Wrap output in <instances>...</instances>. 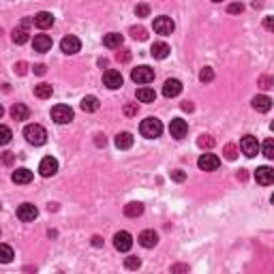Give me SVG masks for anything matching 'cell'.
<instances>
[{"mask_svg":"<svg viewBox=\"0 0 274 274\" xmlns=\"http://www.w3.org/2000/svg\"><path fill=\"white\" fill-rule=\"evenodd\" d=\"M142 212H144V206L139 201H131V203H126V206H125V214L129 219H137Z\"/></svg>","mask_w":274,"mask_h":274,"instance_id":"83f0119b","label":"cell"},{"mask_svg":"<svg viewBox=\"0 0 274 274\" xmlns=\"http://www.w3.org/2000/svg\"><path fill=\"white\" fill-rule=\"evenodd\" d=\"M39 217V210L37 206H32V203H22L20 208H17V219L24 221V223H30Z\"/></svg>","mask_w":274,"mask_h":274,"instance_id":"ba28073f","label":"cell"},{"mask_svg":"<svg viewBox=\"0 0 274 274\" xmlns=\"http://www.w3.org/2000/svg\"><path fill=\"white\" fill-rule=\"evenodd\" d=\"M99 107H101V103H99V99H97V97L88 95V97H84V99H81V109H84V112L92 114V112H97Z\"/></svg>","mask_w":274,"mask_h":274,"instance_id":"d4e9b609","label":"cell"},{"mask_svg":"<svg viewBox=\"0 0 274 274\" xmlns=\"http://www.w3.org/2000/svg\"><path fill=\"white\" fill-rule=\"evenodd\" d=\"M32 48H34V51H39V54L50 51L51 50V37H48V34H37V37L32 39Z\"/></svg>","mask_w":274,"mask_h":274,"instance_id":"d6986e66","label":"cell"},{"mask_svg":"<svg viewBox=\"0 0 274 274\" xmlns=\"http://www.w3.org/2000/svg\"><path fill=\"white\" fill-rule=\"evenodd\" d=\"M238 180H247V172H244V170L238 172Z\"/></svg>","mask_w":274,"mask_h":274,"instance_id":"816d5d0a","label":"cell"},{"mask_svg":"<svg viewBox=\"0 0 274 274\" xmlns=\"http://www.w3.org/2000/svg\"><path fill=\"white\" fill-rule=\"evenodd\" d=\"M125 114H126V116H135V114H137V105H126V107H125Z\"/></svg>","mask_w":274,"mask_h":274,"instance_id":"ee69618b","label":"cell"},{"mask_svg":"<svg viewBox=\"0 0 274 274\" xmlns=\"http://www.w3.org/2000/svg\"><path fill=\"white\" fill-rule=\"evenodd\" d=\"M259 84H261V88H270V79H268V77H261Z\"/></svg>","mask_w":274,"mask_h":274,"instance_id":"7dc6e473","label":"cell"},{"mask_svg":"<svg viewBox=\"0 0 274 274\" xmlns=\"http://www.w3.org/2000/svg\"><path fill=\"white\" fill-rule=\"evenodd\" d=\"M30 24H32V20H24V22H22V24L13 30V41H15L17 45H24L26 41L30 39V32H28V26H30Z\"/></svg>","mask_w":274,"mask_h":274,"instance_id":"8fae6325","label":"cell"},{"mask_svg":"<svg viewBox=\"0 0 274 274\" xmlns=\"http://www.w3.org/2000/svg\"><path fill=\"white\" fill-rule=\"evenodd\" d=\"M212 79H214V71L210 67H203L201 73H199V81H203V84H206V81H212Z\"/></svg>","mask_w":274,"mask_h":274,"instance_id":"836d02e7","label":"cell"},{"mask_svg":"<svg viewBox=\"0 0 274 274\" xmlns=\"http://www.w3.org/2000/svg\"><path fill=\"white\" fill-rule=\"evenodd\" d=\"M180 92H182V81L180 79H167L165 84H163V95H165L167 99L178 97Z\"/></svg>","mask_w":274,"mask_h":274,"instance_id":"e0dca14e","label":"cell"},{"mask_svg":"<svg viewBox=\"0 0 274 274\" xmlns=\"http://www.w3.org/2000/svg\"><path fill=\"white\" fill-rule=\"evenodd\" d=\"M264 26H266V30H274V17L268 15L266 20H264Z\"/></svg>","mask_w":274,"mask_h":274,"instance_id":"7bdbcfd3","label":"cell"},{"mask_svg":"<svg viewBox=\"0 0 274 274\" xmlns=\"http://www.w3.org/2000/svg\"><path fill=\"white\" fill-rule=\"evenodd\" d=\"M137 240H139V244H142L144 249H154L156 242H159V236H156V231H152V229H146V231L139 234Z\"/></svg>","mask_w":274,"mask_h":274,"instance_id":"ac0fdd59","label":"cell"},{"mask_svg":"<svg viewBox=\"0 0 274 274\" xmlns=\"http://www.w3.org/2000/svg\"><path fill=\"white\" fill-rule=\"evenodd\" d=\"M114 247L120 250V253H126V250H131L133 247V238L129 231H118V234L114 236Z\"/></svg>","mask_w":274,"mask_h":274,"instance_id":"9c48e42d","label":"cell"},{"mask_svg":"<svg viewBox=\"0 0 274 274\" xmlns=\"http://www.w3.org/2000/svg\"><path fill=\"white\" fill-rule=\"evenodd\" d=\"M11 137H13V133L7 125H0V146H7L11 142Z\"/></svg>","mask_w":274,"mask_h":274,"instance_id":"4dcf8cb0","label":"cell"},{"mask_svg":"<svg viewBox=\"0 0 274 274\" xmlns=\"http://www.w3.org/2000/svg\"><path fill=\"white\" fill-rule=\"evenodd\" d=\"M223 154H225V159H227V161H236L238 148H236L234 144H227V146H225V150H223Z\"/></svg>","mask_w":274,"mask_h":274,"instance_id":"1f68e13d","label":"cell"},{"mask_svg":"<svg viewBox=\"0 0 274 274\" xmlns=\"http://www.w3.org/2000/svg\"><path fill=\"white\" fill-rule=\"evenodd\" d=\"M170 45L163 43V41H159V43H152V48H150V54H152V58H156V60H165L167 56H170Z\"/></svg>","mask_w":274,"mask_h":274,"instance_id":"ffe728a7","label":"cell"},{"mask_svg":"<svg viewBox=\"0 0 274 274\" xmlns=\"http://www.w3.org/2000/svg\"><path fill=\"white\" fill-rule=\"evenodd\" d=\"M131 146H133V135L131 133H118V135H116V148L129 150Z\"/></svg>","mask_w":274,"mask_h":274,"instance_id":"484cf974","label":"cell"},{"mask_svg":"<svg viewBox=\"0 0 274 274\" xmlns=\"http://www.w3.org/2000/svg\"><path fill=\"white\" fill-rule=\"evenodd\" d=\"M197 146H199V148H212V146H214V137L199 135V139H197Z\"/></svg>","mask_w":274,"mask_h":274,"instance_id":"d6a6232c","label":"cell"},{"mask_svg":"<svg viewBox=\"0 0 274 274\" xmlns=\"http://www.w3.org/2000/svg\"><path fill=\"white\" fill-rule=\"evenodd\" d=\"M45 71H48V67L45 65H34V73L37 75H45Z\"/></svg>","mask_w":274,"mask_h":274,"instance_id":"f6af8a7d","label":"cell"},{"mask_svg":"<svg viewBox=\"0 0 274 274\" xmlns=\"http://www.w3.org/2000/svg\"><path fill=\"white\" fill-rule=\"evenodd\" d=\"M24 137H26V142L32 146H43L48 142V131L41 125H28L24 129Z\"/></svg>","mask_w":274,"mask_h":274,"instance_id":"6da1fadb","label":"cell"},{"mask_svg":"<svg viewBox=\"0 0 274 274\" xmlns=\"http://www.w3.org/2000/svg\"><path fill=\"white\" fill-rule=\"evenodd\" d=\"M255 180H257V184H261V186H270L274 182V170L272 167H268V165L257 167V172H255Z\"/></svg>","mask_w":274,"mask_h":274,"instance_id":"7c38bea8","label":"cell"},{"mask_svg":"<svg viewBox=\"0 0 274 274\" xmlns=\"http://www.w3.org/2000/svg\"><path fill=\"white\" fill-rule=\"evenodd\" d=\"M227 11H229V13H242L244 7H242V2H231L229 7H227Z\"/></svg>","mask_w":274,"mask_h":274,"instance_id":"ab89813d","label":"cell"},{"mask_svg":"<svg viewBox=\"0 0 274 274\" xmlns=\"http://www.w3.org/2000/svg\"><path fill=\"white\" fill-rule=\"evenodd\" d=\"M39 172H41V176L43 178L54 176V174L58 172V161L54 159V156H45V159L41 161V165H39Z\"/></svg>","mask_w":274,"mask_h":274,"instance_id":"9a60e30c","label":"cell"},{"mask_svg":"<svg viewBox=\"0 0 274 274\" xmlns=\"http://www.w3.org/2000/svg\"><path fill=\"white\" fill-rule=\"evenodd\" d=\"M2 114H4V109H2V105H0V118H2Z\"/></svg>","mask_w":274,"mask_h":274,"instance_id":"f5cc1de1","label":"cell"},{"mask_svg":"<svg viewBox=\"0 0 274 274\" xmlns=\"http://www.w3.org/2000/svg\"><path fill=\"white\" fill-rule=\"evenodd\" d=\"M125 266L129 268V270H137V268L142 266V261H139V257H126L125 259Z\"/></svg>","mask_w":274,"mask_h":274,"instance_id":"8d00e7d4","label":"cell"},{"mask_svg":"<svg viewBox=\"0 0 274 274\" xmlns=\"http://www.w3.org/2000/svg\"><path fill=\"white\" fill-rule=\"evenodd\" d=\"M13 71H15L17 75H26V71H28V65H26V62H17V65L13 67Z\"/></svg>","mask_w":274,"mask_h":274,"instance_id":"60d3db41","label":"cell"},{"mask_svg":"<svg viewBox=\"0 0 274 274\" xmlns=\"http://www.w3.org/2000/svg\"><path fill=\"white\" fill-rule=\"evenodd\" d=\"M103 45H105V48H109V50L120 48V45H122V34H118V32L105 34V37H103Z\"/></svg>","mask_w":274,"mask_h":274,"instance_id":"cb8c5ba5","label":"cell"},{"mask_svg":"<svg viewBox=\"0 0 274 274\" xmlns=\"http://www.w3.org/2000/svg\"><path fill=\"white\" fill-rule=\"evenodd\" d=\"M174 28H176V24H174V20L172 17H167V15H161V17H156L154 20V32L156 34L167 37V34L174 32Z\"/></svg>","mask_w":274,"mask_h":274,"instance_id":"52a82bcc","label":"cell"},{"mask_svg":"<svg viewBox=\"0 0 274 274\" xmlns=\"http://www.w3.org/2000/svg\"><path fill=\"white\" fill-rule=\"evenodd\" d=\"M92 244H95V247H101V244H103V238H101V236H95V238H92Z\"/></svg>","mask_w":274,"mask_h":274,"instance_id":"c3c4849f","label":"cell"},{"mask_svg":"<svg viewBox=\"0 0 274 274\" xmlns=\"http://www.w3.org/2000/svg\"><path fill=\"white\" fill-rule=\"evenodd\" d=\"M103 84L107 86L109 90H118L122 86V75L120 71H114V69H109V71L103 73Z\"/></svg>","mask_w":274,"mask_h":274,"instance_id":"30bf717a","label":"cell"},{"mask_svg":"<svg viewBox=\"0 0 274 274\" xmlns=\"http://www.w3.org/2000/svg\"><path fill=\"white\" fill-rule=\"evenodd\" d=\"M170 133L174 139H182V137H186V133H189V125H186L182 118H174L170 125Z\"/></svg>","mask_w":274,"mask_h":274,"instance_id":"5bb4252c","label":"cell"},{"mask_svg":"<svg viewBox=\"0 0 274 274\" xmlns=\"http://www.w3.org/2000/svg\"><path fill=\"white\" fill-rule=\"evenodd\" d=\"M182 109H184V112H193V103H189V101L182 103Z\"/></svg>","mask_w":274,"mask_h":274,"instance_id":"681fc988","label":"cell"},{"mask_svg":"<svg viewBox=\"0 0 274 274\" xmlns=\"http://www.w3.org/2000/svg\"><path fill=\"white\" fill-rule=\"evenodd\" d=\"M154 99H156V92L152 88H139L137 90V101L139 103H154Z\"/></svg>","mask_w":274,"mask_h":274,"instance_id":"4316f807","label":"cell"},{"mask_svg":"<svg viewBox=\"0 0 274 274\" xmlns=\"http://www.w3.org/2000/svg\"><path fill=\"white\" fill-rule=\"evenodd\" d=\"M131 34H133V39H137V41H146V39H148V34H146V30H144V28L142 26H133L131 28Z\"/></svg>","mask_w":274,"mask_h":274,"instance_id":"d590c367","label":"cell"},{"mask_svg":"<svg viewBox=\"0 0 274 274\" xmlns=\"http://www.w3.org/2000/svg\"><path fill=\"white\" fill-rule=\"evenodd\" d=\"M264 156L266 159H274V142L272 139H266L264 142Z\"/></svg>","mask_w":274,"mask_h":274,"instance_id":"e575fe53","label":"cell"},{"mask_svg":"<svg viewBox=\"0 0 274 274\" xmlns=\"http://www.w3.org/2000/svg\"><path fill=\"white\" fill-rule=\"evenodd\" d=\"M240 150L249 156V159L257 156V154H259V142H257V137H253V135H244V137L240 139Z\"/></svg>","mask_w":274,"mask_h":274,"instance_id":"277c9868","label":"cell"},{"mask_svg":"<svg viewBox=\"0 0 274 274\" xmlns=\"http://www.w3.org/2000/svg\"><path fill=\"white\" fill-rule=\"evenodd\" d=\"M60 50L65 51V54H77L81 50V41L77 37H73V34H69V37L60 41Z\"/></svg>","mask_w":274,"mask_h":274,"instance_id":"4fadbf2b","label":"cell"},{"mask_svg":"<svg viewBox=\"0 0 274 274\" xmlns=\"http://www.w3.org/2000/svg\"><path fill=\"white\" fill-rule=\"evenodd\" d=\"M13 249L9 244H0V264H11L13 261Z\"/></svg>","mask_w":274,"mask_h":274,"instance_id":"f1b7e54d","label":"cell"},{"mask_svg":"<svg viewBox=\"0 0 274 274\" xmlns=\"http://www.w3.org/2000/svg\"><path fill=\"white\" fill-rule=\"evenodd\" d=\"M32 22H34L37 28H41V30H48V28L54 26V15L48 13V11H41V13H37L32 17Z\"/></svg>","mask_w":274,"mask_h":274,"instance_id":"2e32d148","label":"cell"},{"mask_svg":"<svg viewBox=\"0 0 274 274\" xmlns=\"http://www.w3.org/2000/svg\"><path fill=\"white\" fill-rule=\"evenodd\" d=\"M148 13H150V7H148V4H137V7H135V15H137V17H146Z\"/></svg>","mask_w":274,"mask_h":274,"instance_id":"f35d334b","label":"cell"},{"mask_svg":"<svg viewBox=\"0 0 274 274\" xmlns=\"http://www.w3.org/2000/svg\"><path fill=\"white\" fill-rule=\"evenodd\" d=\"M11 180H13L15 184H28V182H32V172L26 170V167H20V170L13 172Z\"/></svg>","mask_w":274,"mask_h":274,"instance_id":"44dd1931","label":"cell"},{"mask_svg":"<svg viewBox=\"0 0 274 274\" xmlns=\"http://www.w3.org/2000/svg\"><path fill=\"white\" fill-rule=\"evenodd\" d=\"M131 79L135 81V84H150V81L154 79V71L150 67L142 65V67H137V69L131 71Z\"/></svg>","mask_w":274,"mask_h":274,"instance_id":"5b68a950","label":"cell"},{"mask_svg":"<svg viewBox=\"0 0 274 274\" xmlns=\"http://www.w3.org/2000/svg\"><path fill=\"white\" fill-rule=\"evenodd\" d=\"M13 161H15L13 152H2L0 154V163H2V165H13Z\"/></svg>","mask_w":274,"mask_h":274,"instance_id":"74e56055","label":"cell"},{"mask_svg":"<svg viewBox=\"0 0 274 274\" xmlns=\"http://www.w3.org/2000/svg\"><path fill=\"white\" fill-rule=\"evenodd\" d=\"M11 116H13V120H28L30 109H28L24 103H15L13 107H11Z\"/></svg>","mask_w":274,"mask_h":274,"instance_id":"603a6c76","label":"cell"},{"mask_svg":"<svg viewBox=\"0 0 274 274\" xmlns=\"http://www.w3.org/2000/svg\"><path fill=\"white\" fill-rule=\"evenodd\" d=\"M95 144H97V146H105V144H107V139H105L103 135H97V139H95Z\"/></svg>","mask_w":274,"mask_h":274,"instance_id":"bcb514c9","label":"cell"},{"mask_svg":"<svg viewBox=\"0 0 274 274\" xmlns=\"http://www.w3.org/2000/svg\"><path fill=\"white\" fill-rule=\"evenodd\" d=\"M214 2H223V0H214Z\"/></svg>","mask_w":274,"mask_h":274,"instance_id":"db71d44e","label":"cell"},{"mask_svg":"<svg viewBox=\"0 0 274 274\" xmlns=\"http://www.w3.org/2000/svg\"><path fill=\"white\" fill-rule=\"evenodd\" d=\"M139 133H142L144 137H148V139L161 137V133H163L161 120H156V118H146V120H142V125H139Z\"/></svg>","mask_w":274,"mask_h":274,"instance_id":"7a4b0ae2","label":"cell"},{"mask_svg":"<svg viewBox=\"0 0 274 274\" xmlns=\"http://www.w3.org/2000/svg\"><path fill=\"white\" fill-rule=\"evenodd\" d=\"M51 120L56 125H69L73 120V109L69 105H56V107H51Z\"/></svg>","mask_w":274,"mask_h":274,"instance_id":"3957f363","label":"cell"},{"mask_svg":"<svg viewBox=\"0 0 274 274\" xmlns=\"http://www.w3.org/2000/svg\"><path fill=\"white\" fill-rule=\"evenodd\" d=\"M51 92H54V88H51L50 84H39V86H34V95H37L39 99H50Z\"/></svg>","mask_w":274,"mask_h":274,"instance_id":"f546056e","label":"cell"},{"mask_svg":"<svg viewBox=\"0 0 274 274\" xmlns=\"http://www.w3.org/2000/svg\"><path fill=\"white\" fill-rule=\"evenodd\" d=\"M270 107H272V99L270 97L259 95V97L253 99V109H257V112L266 114V112H270Z\"/></svg>","mask_w":274,"mask_h":274,"instance_id":"7402d4cb","label":"cell"},{"mask_svg":"<svg viewBox=\"0 0 274 274\" xmlns=\"http://www.w3.org/2000/svg\"><path fill=\"white\" fill-rule=\"evenodd\" d=\"M129 58H131V54H126V51H125V54H118V60H122V62H126Z\"/></svg>","mask_w":274,"mask_h":274,"instance_id":"f907efd6","label":"cell"},{"mask_svg":"<svg viewBox=\"0 0 274 274\" xmlns=\"http://www.w3.org/2000/svg\"><path fill=\"white\" fill-rule=\"evenodd\" d=\"M172 178L176 180V182H182V180L186 178V174H184V172H180V170H176V172H172Z\"/></svg>","mask_w":274,"mask_h":274,"instance_id":"b9f144b4","label":"cell"},{"mask_svg":"<svg viewBox=\"0 0 274 274\" xmlns=\"http://www.w3.org/2000/svg\"><path fill=\"white\" fill-rule=\"evenodd\" d=\"M219 165H221V159L217 154H201L199 156V161H197V167H199L201 172H217L219 170Z\"/></svg>","mask_w":274,"mask_h":274,"instance_id":"8992f818","label":"cell"}]
</instances>
